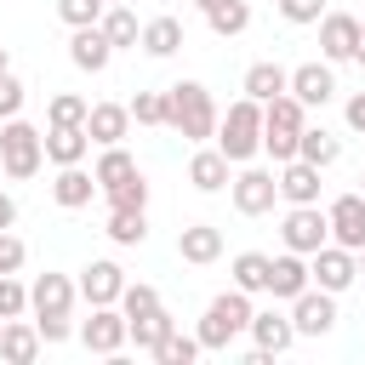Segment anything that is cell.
I'll return each instance as SVG.
<instances>
[{
	"label": "cell",
	"mask_w": 365,
	"mask_h": 365,
	"mask_svg": "<svg viewBox=\"0 0 365 365\" xmlns=\"http://www.w3.org/2000/svg\"><path fill=\"white\" fill-rule=\"evenodd\" d=\"M262 154H268L274 165H285V160H297V131H279V125H262Z\"/></svg>",
	"instance_id": "60d3db41"
},
{
	"label": "cell",
	"mask_w": 365,
	"mask_h": 365,
	"mask_svg": "<svg viewBox=\"0 0 365 365\" xmlns=\"http://www.w3.org/2000/svg\"><path fill=\"white\" fill-rule=\"evenodd\" d=\"M11 222H17V200H11V194H0V228H11Z\"/></svg>",
	"instance_id": "7dc6e473"
},
{
	"label": "cell",
	"mask_w": 365,
	"mask_h": 365,
	"mask_svg": "<svg viewBox=\"0 0 365 365\" xmlns=\"http://www.w3.org/2000/svg\"><path fill=\"white\" fill-rule=\"evenodd\" d=\"M336 154H342V143H336L325 125H302V131H297V160H308V165L325 171V165H336Z\"/></svg>",
	"instance_id": "83f0119b"
},
{
	"label": "cell",
	"mask_w": 365,
	"mask_h": 365,
	"mask_svg": "<svg viewBox=\"0 0 365 365\" xmlns=\"http://www.w3.org/2000/svg\"><path fill=\"white\" fill-rule=\"evenodd\" d=\"M165 331H177V319L165 314V302L154 314H143V319H125V342H137V354H154L165 342Z\"/></svg>",
	"instance_id": "484cf974"
},
{
	"label": "cell",
	"mask_w": 365,
	"mask_h": 365,
	"mask_svg": "<svg viewBox=\"0 0 365 365\" xmlns=\"http://www.w3.org/2000/svg\"><path fill=\"white\" fill-rule=\"evenodd\" d=\"M91 177H97V188L108 194V188H120L125 177H137V160H131V154H125L120 143H108V148L97 154V165H91Z\"/></svg>",
	"instance_id": "f1b7e54d"
},
{
	"label": "cell",
	"mask_w": 365,
	"mask_h": 365,
	"mask_svg": "<svg viewBox=\"0 0 365 365\" xmlns=\"http://www.w3.org/2000/svg\"><path fill=\"white\" fill-rule=\"evenodd\" d=\"M245 325H251V291H240V285H228V291H217L211 302H205V314H200V348L205 354H228V342L234 336H245Z\"/></svg>",
	"instance_id": "277c9868"
},
{
	"label": "cell",
	"mask_w": 365,
	"mask_h": 365,
	"mask_svg": "<svg viewBox=\"0 0 365 365\" xmlns=\"http://www.w3.org/2000/svg\"><path fill=\"white\" fill-rule=\"evenodd\" d=\"M137 46L148 57H171V51H182V23L177 17H148L143 34H137Z\"/></svg>",
	"instance_id": "4316f807"
},
{
	"label": "cell",
	"mask_w": 365,
	"mask_h": 365,
	"mask_svg": "<svg viewBox=\"0 0 365 365\" xmlns=\"http://www.w3.org/2000/svg\"><path fill=\"white\" fill-rule=\"evenodd\" d=\"M91 194H97V177H91L86 165H57V177H51V200H57L63 211L91 205Z\"/></svg>",
	"instance_id": "7402d4cb"
},
{
	"label": "cell",
	"mask_w": 365,
	"mask_h": 365,
	"mask_svg": "<svg viewBox=\"0 0 365 365\" xmlns=\"http://www.w3.org/2000/svg\"><path fill=\"white\" fill-rule=\"evenodd\" d=\"M0 325H6V319H0Z\"/></svg>",
	"instance_id": "11a10c76"
},
{
	"label": "cell",
	"mask_w": 365,
	"mask_h": 365,
	"mask_svg": "<svg viewBox=\"0 0 365 365\" xmlns=\"http://www.w3.org/2000/svg\"><path fill=\"white\" fill-rule=\"evenodd\" d=\"M23 262H29V245H23L11 228H0V274H17Z\"/></svg>",
	"instance_id": "ee69618b"
},
{
	"label": "cell",
	"mask_w": 365,
	"mask_h": 365,
	"mask_svg": "<svg viewBox=\"0 0 365 365\" xmlns=\"http://www.w3.org/2000/svg\"><path fill=\"white\" fill-rule=\"evenodd\" d=\"M177 257L194 262V268L217 262V257H222V228H217V222H188V228L177 234Z\"/></svg>",
	"instance_id": "44dd1931"
},
{
	"label": "cell",
	"mask_w": 365,
	"mask_h": 365,
	"mask_svg": "<svg viewBox=\"0 0 365 365\" xmlns=\"http://www.w3.org/2000/svg\"><path fill=\"white\" fill-rule=\"evenodd\" d=\"M40 348H46V342H40L34 325H23V319H6V325H0V359H6V365H34Z\"/></svg>",
	"instance_id": "603a6c76"
},
{
	"label": "cell",
	"mask_w": 365,
	"mask_h": 365,
	"mask_svg": "<svg viewBox=\"0 0 365 365\" xmlns=\"http://www.w3.org/2000/svg\"><path fill=\"white\" fill-rule=\"evenodd\" d=\"M342 114H348V131H359V137H365V91H354Z\"/></svg>",
	"instance_id": "bcb514c9"
},
{
	"label": "cell",
	"mask_w": 365,
	"mask_h": 365,
	"mask_svg": "<svg viewBox=\"0 0 365 365\" xmlns=\"http://www.w3.org/2000/svg\"><path fill=\"white\" fill-rule=\"evenodd\" d=\"M274 182H279V200L285 205H319V165L285 160V165H274Z\"/></svg>",
	"instance_id": "2e32d148"
},
{
	"label": "cell",
	"mask_w": 365,
	"mask_h": 365,
	"mask_svg": "<svg viewBox=\"0 0 365 365\" xmlns=\"http://www.w3.org/2000/svg\"><path fill=\"white\" fill-rule=\"evenodd\" d=\"M314 279H308V257L302 251H279L274 262H268V297L274 302H291V297H302Z\"/></svg>",
	"instance_id": "e0dca14e"
},
{
	"label": "cell",
	"mask_w": 365,
	"mask_h": 365,
	"mask_svg": "<svg viewBox=\"0 0 365 365\" xmlns=\"http://www.w3.org/2000/svg\"><path fill=\"white\" fill-rule=\"evenodd\" d=\"M262 125H279V131H302V125H308V108H302L291 91H279V97H268V103H262Z\"/></svg>",
	"instance_id": "836d02e7"
},
{
	"label": "cell",
	"mask_w": 365,
	"mask_h": 365,
	"mask_svg": "<svg viewBox=\"0 0 365 365\" xmlns=\"http://www.w3.org/2000/svg\"><path fill=\"white\" fill-rule=\"evenodd\" d=\"M211 143L222 148V160H228V165H245V160H257V154H262V103H251V97H234V103H228V114H217V131H211Z\"/></svg>",
	"instance_id": "3957f363"
},
{
	"label": "cell",
	"mask_w": 365,
	"mask_h": 365,
	"mask_svg": "<svg viewBox=\"0 0 365 365\" xmlns=\"http://www.w3.org/2000/svg\"><path fill=\"white\" fill-rule=\"evenodd\" d=\"M285 86H291V68H279L274 57L251 63V68H245V80H240V91H245L251 103H268V97H279Z\"/></svg>",
	"instance_id": "cb8c5ba5"
},
{
	"label": "cell",
	"mask_w": 365,
	"mask_h": 365,
	"mask_svg": "<svg viewBox=\"0 0 365 365\" xmlns=\"http://www.w3.org/2000/svg\"><path fill=\"white\" fill-rule=\"evenodd\" d=\"M103 234H108L114 245H143V240H148V211L108 205V222H103Z\"/></svg>",
	"instance_id": "f546056e"
},
{
	"label": "cell",
	"mask_w": 365,
	"mask_h": 365,
	"mask_svg": "<svg viewBox=\"0 0 365 365\" xmlns=\"http://www.w3.org/2000/svg\"><path fill=\"white\" fill-rule=\"evenodd\" d=\"M97 29L108 34V46H114V51H120V46H137V34H143V23H137V11H131V6H103Z\"/></svg>",
	"instance_id": "4dcf8cb0"
},
{
	"label": "cell",
	"mask_w": 365,
	"mask_h": 365,
	"mask_svg": "<svg viewBox=\"0 0 365 365\" xmlns=\"http://www.w3.org/2000/svg\"><path fill=\"white\" fill-rule=\"evenodd\" d=\"M194 6H200V11H211V6H222V0H194Z\"/></svg>",
	"instance_id": "f907efd6"
},
{
	"label": "cell",
	"mask_w": 365,
	"mask_h": 365,
	"mask_svg": "<svg viewBox=\"0 0 365 365\" xmlns=\"http://www.w3.org/2000/svg\"><path fill=\"white\" fill-rule=\"evenodd\" d=\"M279 17L285 23H319L325 17V0H279Z\"/></svg>",
	"instance_id": "f6af8a7d"
},
{
	"label": "cell",
	"mask_w": 365,
	"mask_h": 365,
	"mask_svg": "<svg viewBox=\"0 0 365 365\" xmlns=\"http://www.w3.org/2000/svg\"><path fill=\"white\" fill-rule=\"evenodd\" d=\"M40 143H46V160H51V165H80V160L91 154L86 125H46Z\"/></svg>",
	"instance_id": "ffe728a7"
},
{
	"label": "cell",
	"mask_w": 365,
	"mask_h": 365,
	"mask_svg": "<svg viewBox=\"0 0 365 365\" xmlns=\"http://www.w3.org/2000/svg\"><path fill=\"white\" fill-rule=\"evenodd\" d=\"M291 325H297V336H325V331H336V297L331 291H319V285H308L302 297H291Z\"/></svg>",
	"instance_id": "9c48e42d"
},
{
	"label": "cell",
	"mask_w": 365,
	"mask_h": 365,
	"mask_svg": "<svg viewBox=\"0 0 365 365\" xmlns=\"http://www.w3.org/2000/svg\"><path fill=\"white\" fill-rule=\"evenodd\" d=\"M6 68H11V57H6V46H0V74H6Z\"/></svg>",
	"instance_id": "816d5d0a"
},
{
	"label": "cell",
	"mask_w": 365,
	"mask_h": 365,
	"mask_svg": "<svg viewBox=\"0 0 365 365\" xmlns=\"http://www.w3.org/2000/svg\"><path fill=\"white\" fill-rule=\"evenodd\" d=\"M80 342H86L91 354H103V359H114V354L125 348V314H120L114 302H103V308H91V319L80 325Z\"/></svg>",
	"instance_id": "8fae6325"
},
{
	"label": "cell",
	"mask_w": 365,
	"mask_h": 365,
	"mask_svg": "<svg viewBox=\"0 0 365 365\" xmlns=\"http://www.w3.org/2000/svg\"><path fill=\"white\" fill-rule=\"evenodd\" d=\"M228 200H234L240 217H268L274 200H279V182H274L268 165H251V160H245V165L228 177Z\"/></svg>",
	"instance_id": "8992f818"
},
{
	"label": "cell",
	"mask_w": 365,
	"mask_h": 365,
	"mask_svg": "<svg viewBox=\"0 0 365 365\" xmlns=\"http://www.w3.org/2000/svg\"><path fill=\"white\" fill-rule=\"evenodd\" d=\"M205 23H211V34L234 40V34H245V29H251V0H222V6H211V11H205Z\"/></svg>",
	"instance_id": "d6a6232c"
},
{
	"label": "cell",
	"mask_w": 365,
	"mask_h": 365,
	"mask_svg": "<svg viewBox=\"0 0 365 365\" xmlns=\"http://www.w3.org/2000/svg\"><path fill=\"white\" fill-rule=\"evenodd\" d=\"M108 205H125V211H148V177H125L120 188H108Z\"/></svg>",
	"instance_id": "ab89813d"
},
{
	"label": "cell",
	"mask_w": 365,
	"mask_h": 365,
	"mask_svg": "<svg viewBox=\"0 0 365 365\" xmlns=\"http://www.w3.org/2000/svg\"><path fill=\"white\" fill-rule=\"evenodd\" d=\"M114 308H120L125 319H143V314H154V308H160V291H154V285H143V279H137V285L125 279V291H120V302H114Z\"/></svg>",
	"instance_id": "8d00e7d4"
},
{
	"label": "cell",
	"mask_w": 365,
	"mask_h": 365,
	"mask_svg": "<svg viewBox=\"0 0 365 365\" xmlns=\"http://www.w3.org/2000/svg\"><path fill=\"white\" fill-rule=\"evenodd\" d=\"M354 40H359V17H348V11L319 17V57L325 63H354Z\"/></svg>",
	"instance_id": "9a60e30c"
},
{
	"label": "cell",
	"mask_w": 365,
	"mask_h": 365,
	"mask_svg": "<svg viewBox=\"0 0 365 365\" xmlns=\"http://www.w3.org/2000/svg\"><path fill=\"white\" fill-rule=\"evenodd\" d=\"M308 279L319 285V291H331V297H342L354 279H359V262H354V251L348 245H336V240H325L319 251H308Z\"/></svg>",
	"instance_id": "52a82bcc"
},
{
	"label": "cell",
	"mask_w": 365,
	"mask_h": 365,
	"mask_svg": "<svg viewBox=\"0 0 365 365\" xmlns=\"http://www.w3.org/2000/svg\"><path fill=\"white\" fill-rule=\"evenodd\" d=\"M40 165H46V143H40V131H34L23 114L0 120V171H6L11 182H29Z\"/></svg>",
	"instance_id": "5b68a950"
},
{
	"label": "cell",
	"mask_w": 365,
	"mask_h": 365,
	"mask_svg": "<svg viewBox=\"0 0 365 365\" xmlns=\"http://www.w3.org/2000/svg\"><path fill=\"white\" fill-rule=\"evenodd\" d=\"M86 97H74V91H57L51 103H46V125H86Z\"/></svg>",
	"instance_id": "d590c367"
},
{
	"label": "cell",
	"mask_w": 365,
	"mask_h": 365,
	"mask_svg": "<svg viewBox=\"0 0 365 365\" xmlns=\"http://www.w3.org/2000/svg\"><path fill=\"white\" fill-rule=\"evenodd\" d=\"M228 177H234V165L222 160V148H200V154L188 160V182H194L200 194H222Z\"/></svg>",
	"instance_id": "d4e9b609"
},
{
	"label": "cell",
	"mask_w": 365,
	"mask_h": 365,
	"mask_svg": "<svg viewBox=\"0 0 365 365\" xmlns=\"http://www.w3.org/2000/svg\"><path fill=\"white\" fill-rule=\"evenodd\" d=\"M354 63H365V23H359V40H354Z\"/></svg>",
	"instance_id": "c3c4849f"
},
{
	"label": "cell",
	"mask_w": 365,
	"mask_h": 365,
	"mask_svg": "<svg viewBox=\"0 0 365 365\" xmlns=\"http://www.w3.org/2000/svg\"><path fill=\"white\" fill-rule=\"evenodd\" d=\"M268 262H274L268 251H240V257L228 262V274H234V285H240V291H251V297H257V291H268Z\"/></svg>",
	"instance_id": "1f68e13d"
},
{
	"label": "cell",
	"mask_w": 365,
	"mask_h": 365,
	"mask_svg": "<svg viewBox=\"0 0 365 365\" xmlns=\"http://www.w3.org/2000/svg\"><path fill=\"white\" fill-rule=\"evenodd\" d=\"M74 291H80L91 308H103V302H120V291H125V268H120L114 257H91V262L80 268Z\"/></svg>",
	"instance_id": "30bf717a"
},
{
	"label": "cell",
	"mask_w": 365,
	"mask_h": 365,
	"mask_svg": "<svg viewBox=\"0 0 365 365\" xmlns=\"http://www.w3.org/2000/svg\"><path fill=\"white\" fill-rule=\"evenodd\" d=\"M68 63H74V68H86V74H103V68L114 63V46H108V34H103L97 23L74 29V34H68Z\"/></svg>",
	"instance_id": "ac0fdd59"
},
{
	"label": "cell",
	"mask_w": 365,
	"mask_h": 365,
	"mask_svg": "<svg viewBox=\"0 0 365 365\" xmlns=\"http://www.w3.org/2000/svg\"><path fill=\"white\" fill-rule=\"evenodd\" d=\"M125 108H131L137 125H165V91H137Z\"/></svg>",
	"instance_id": "f35d334b"
},
{
	"label": "cell",
	"mask_w": 365,
	"mask_h": 365,
	"mask_svg": "<svg viewBox=\"0 0 365 365\" xmlns=\"http://www.w3.org/2000/svg\"><path fill=\"white\" fill-rule=\"evenodd\" d=\"M359 182H365V171H359ZM359 194H365V188H359Z\"/></svg>",
	"instance_id": "db71d44e"
},
{
	"label": "cell",
	"mask_w": 365,
	"mask_h": 365,
	"mask_svg": "<svg viewBox=\"0 0 365 365\" xmlns=\"http://www.w3.org/2000/svg\"><path fill=\"white\" fill-rule=\"evenodd\" d=\"M29 314V285L17 274H0V319H23Z\"/></svg>",
	"instance_id": "74e56055"
},
{
	"label": "cell",
	"mask_w": 365,
	"mask_h": 365,
	"mask_svg": "<svg viewBox=\"0 0 365 365\" xmlns=\"http://www.w3.org/2000/svg\"><path fill=\"white\" fill-rule=\"evenodd\" d=\"M57 17H63L68 29H86V23L103 17V0H57Z\"/></svg>",
	"instance_id": "b9f144b4"
},
{
	"label": "cell",
	"mask_w": 365,
	"mask_h": 365,
	"mask_svg": "<svg viewBox=\"0 0 365 365\" xmlns=\"http://www.w3.org/2000/svg\"><path fill=\"white\" fill-rule=\"evenodd\" d=\"M165 125L182 137V143H205L217 131V103L200 80H177L165 86Z\"/></svg>",
	"instance_id": "7a4b0ae2"
},
{
	"label": "cell",
	"mask_w": 365,
	"mask_h": 365,
	"mask_svg": "<svg viewBox=\"0 0 365 365\" xmlns=\"http://www.w3.org/2000/svg\"><path fill=\"white\" fill-rule=\"evenodd\" d=\"M125 131H131V108H125V103H91V108H86V137H91L97 148L125 143Z\"/></svg>",
	"instance_id": "d6986e66"
},
{
	"label": "cell",
	"mask_w": 365,
	"mask_h": 365,
	"mask_svg": "<svg viewBox=\"0 0 365 365\" xmlns=\"http://www.w3.org/2000/svg\"><path fill=\"white\" fill-rule=\"evenodd\" d=\"M245 336L257 342V354H285L291 342H297V325H291V314H279V308H251V325H245Z\"/></svg>",
	"instance_id": "7c38bea8"
},
{
	"label": "cell",
	"mask_w": 365,
	"mask_h": 365,
	"mask_svg": "<svg viewBox=\"0 0 365 365\" xmlns=\"http://www.w3.org/2000/svg\"><path fill=\"white\" fill-rule=\"evenodd\" d=\"M354 262H359V279H365V245H359V251H354Z\"/></svg>",
	"instance_id": "681fc988"
},
{
	"label": "cell",
	"mask_w": 365,
	"mask_h": 365,
	"mask_svg": "<svg viewBox=\"0 0 365 365\" xmlns=\"http://www.w3.org/2000/svg\"><path fill=\"white\" fill-rule=\"evenodd\" d=\"M74 297H80L74 279H68V274H51V268L29 285V308H34L40 342H68V336H74V319H68V314H74Z\"/></svg>",
	"instance_id": "6da1fadb"
},
{
	"label": "cell",
	"mask_w": 365,
	"mask_h": 365,
	"mask_svg": "<svg viewBox=\"0 0 365 365\" xmlns=\"http://www.w3.org/2000/svg\"><path fill=\"white\" fill-rule=\"evenodd\" d=\"M302 108H325L331 97H336V68L331 63H302V68H291V86H285Z\"/></svg>",
	"instance_id": "5bb4252c"
},
{
	"label": "cell",
	"mask_w": 365,
	"mask_h": 365,
	"mask_svg": "<svg viewBox=\"0 0 365 365\" xmlns=\"http://www.w3.org/2000/svg\"><path fill=\"white\" fill-rule=\"evenodd\" d=\"M205 348H200V336H188V331H165V342L154 348V359L160 365H194Z\"/></svg>",
	"instance_id": "e575fe53"
},
{
	"label": "cell",
	"mask_w": 365,
	"mask_h": 365,
	"mask_svg": "<svg viewBox=\"0 0 365 365\" xmlns=\"http://www.w3.org/2000/svg\"><path fill=\"white\" fill-rule=\"evenodd\" d=\"M103 6H125V0H103Z\"/></svg>",
	"instance_id": "f5cc1de1"
},
{
	"label": "cell",
	"mask_w": 365,
	"mask_h": 365,
	"mask_svg": "<svg viewBox=\"0 0 365 365\" xmlns=\"http://www.w3.org/2000/svg\"><path fill=\"white\" fill-rule=\"evenodd\" d=\"M23 103H29V91H23V80L6 68L0 74V120H11V114H23Z\"/></svg>",
	"instance_id": "7bdbcfd3"
},
{
	"label": "cell",
	"mask_w": 365,
	"mask_h": 365,
	"mask_svg": "<svg viewBox=\"0 0 365 365\" xmlns=\"http://www.w3.org/2000/svg\"><path fill=\"white\" fill-rule=\"evenodd\" d=\"M279 240H285V251H319L325 240H331V222H325V211L319 205H291L285 217H279Z\"/></svg>",
	"instance_id": "ba28073f"
},
{
	"label": "cell",
	"mask_w": 365,
	"mask_h": 365,
	"mask_svg": "<svg viewBox=\"0 0 365 365\" xmlns=\"http://www.w3.org/2000/svg\"><path fill=\"white\" fill-rule=\"evenodd\" d=\"M325 222H331V240H336V245L359 251V245H365V194H336V200L325 205Z\"/></svg>",
	"instance_id": "4fadbf2b"
}]
</instances>
